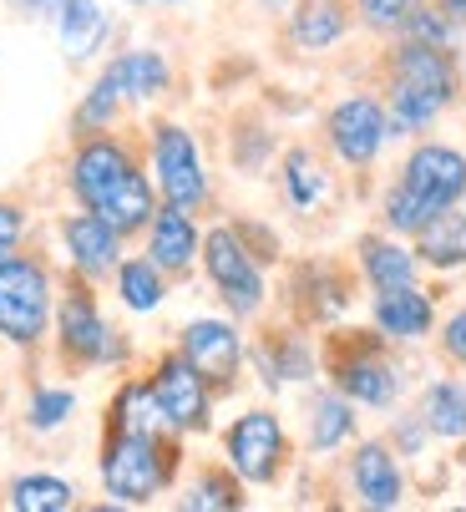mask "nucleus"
<instances>
[{
    "label": "nucleus",
    "mask_w": 466,
    "mask_h": 512,
    "mask_svg": "<svg viewBox=\"0 0 466 512\" xmlns=\"http://www.w3.org/2000/svg\"><path fill=\"white\" fill-rule=\"evenodd\" d=\"M350 431H355V416L340 396H325L315 401V411H309V447L315 452H335L340 442H350Z\"/></svg>",
    "instance_id": "obj_26"
},
{
    "label": "nucleus",
    "mask_w": 466,
    "mask_h": 512,
    "mask_svg": "<svg viewBox=\"0 0 466 512\" xmlns=\"http://www.w3.org/2000/svg\"><path fill=\"white\" fill-rule=\"evenodd\" d=\"M228 467L244 482H274L279 462H284V426L274 411H244L228 426Z\"/></svg>",
    "instance_id": "obj_7"
},
{
    "label": "nucleus",
    "mask_w": 466,
    "mask_h": 512,
    "mask_svg": "<svg viewBox=\"0 0 466 512\" xmlns=\"http://www.w3.org/2000/svg\"><path fill=\"white\" fill-rule=\"evenodd\" d=\"M137 6H142V0H137ZM163 6H178V0H163Z\"/></svg>",
    "instance_id": "obj_39"
},
{
    "label": "nucleus",
    "mask_w": 466,
    "mask_h": 512,
    "mask_svg": "<svg viewBox=\"0 0 466 512\" xmlns=\"http://www.w3.org/2000/svg\"><path fill=\"white\" fill-rule=\"evenodd\" d=\"M61 239H66V254L71 264L82 269V274H112L117 269V254H122V234L107 224L102 213H71L66 224H61Z\"/></svg>",
    "instance_id": "obj_10"
},
{
    "label": "nucleus",
    "mask_w": 466,
    "mask_h": 512,
    "mask_svg": "<svg viewBox=\"0 0 466 512\" xmlns=\"http://www.w3.org/2000/svg\"><path fill=\"white\" fill-rule=\"evenodd\" d=\"M71 193L82 198L92 213H102L117 234H137L152 224V183L132 168L127 148L112 137L82 142V153L71 158Z\"/></svg>",
    "instance_id": "obj_1"
},
{
    "label": "nucleus",
    "mask_w": 466,
    "mask_h": 512,
    "mask_svg": "<svg viewBox=\"0 0 466 512\" xmlns=\"http://www.w3.org/2000/svg\"><path fill=\"white\" fill-rule=\"evenodd\" d=\"M391 77L406 82V87H416V92H431L436 102H451V92H456L451 56L441 46H431V41H406L396 51V61H391Z\"/></svg>",
    "instance_id": "obj_12"
},
{
    "label": "nucleus",
    "mask_w": 466,
    "mask_h": 512,
    "mask_svg": "<svg viewBox=\"0 0 466 512\" xmlns=\"http://www.w3.org/2000/svg\"><path fill=\"white\" fill-rule=\"evenodd\" d=\"M340 391H345L350 401H360V406H391L396 391H401V381H396V371H391L385 360L355 355V360L340 365Z\"/></svg>",
    "instance_id": "obj_20"
},
{
    "label": "nucleus",
    "mask_w": 466,
    "mask_h": 512,
    "mask_svg": "<svg viewBox=\"0 0 466 512\" xmlns=\"http://www.w3.org/2000/svg\"><path fill=\"white\" fill-rule=\"evenodd\" d=\"M51 320V279L36 259L11 254L0 264V335L11 345H36Z\"/></svg>",
    "instance_id": "obj_3"
},
{
    "label": "nucleus",
    "mask_w": 466,
    "mask_h": 512,
    "mask_svg": "<svg viewBox=\"0 0 466 512\" xmlns=\"http://www.w3.org/2000/svg\"><path fill=\"white\" fill-rule=\"evenodd\" d=\"M421 416L436 436H466V386L461 381H436L421 401Z\"/></svg>",
    "instance_id": "obj_24"
},
{
    "label": "nucleus",
    "mask_w": 466,
    "mask_h": 512,
    "mask_svg": "<svg viewBox=\"0 0 466 512\" xmlns=\"http://www.w3.org/2000/svg\"><path fill=\"white\" fill-rule=\"evenodd\" d=\"M117 295L127 310L147 315V310H158L163 305V269L152 264V259H127L117 269Z\"/></svg>",
    "instance_id": "obj_23"
},
{
    "label": "nucleus",
    "mask_w": 466,
    "mask_h": 512,
    "mask_svg": "<svg viewBox=\"0 0 466 512\" xmlns=\"http://www.w3.org/2000/svg\"><path fill=\"white\" fill-rule=\"evenodd\" d=\"M56 36H61V51L71 61L92 56L102 46V36H107L102 6H97V0H61V6H56Z\"/></svg>",
    "instance_id": "obj_18"
},
{
    "label": "nucleus",
    "mask_w": 466,
    "mask_h": 512,
    "mask_svg": "<svg viewBox=\"0 0 466 512\" xmlns=\"http://www.w3.org/2000/svg\"><path fill=\"white\" fill-rule=\"evenodd\" d=\"M239 502H244L239 487L223 482V477H203V482L183 497V507H239Z\"/></svg>",
    "instance_id": "obj_33"
},
{
    "label": "nucleus",
    "mask_w": 466,
    "mask_h": 512,
    "mask_svg": "<svg viewBox=\"0 0 466 512\" xmlns=\"http://www.w3.org/2000/svg\"><path fill=\"white\" fill-rule=\"evenodd\" d=\"M360 264H365V279L375 289H401L416 279V254L401 249V244H385V239H365L360 244Z\"/></svg>",
    "instance_id": "obj_22"
},
{
    "label": "nucleus",
    "mask_w": 466,
    "mask_h": 512,
    "mask_svg": "<svg viewBox=\"0 0 466 512\" xmlns=\"http://www.w3.org/2000/svg\"><path fill=\"white\" fill-rule=\"evenodd\" d=\"M441 340H446V355H451V360H466V310L446 320V335H441Z\"/></svg>",
    "instance_id": "obj_35"
},
{
    "label": "nucleus",
    "mask_w": 466,
    "mask_h": 512,
    "mask_svg": "<svg viewBox=\"0 0 466 512\" xmlns=\"http://www.w3.org/2000/svg\"><path fill=\"white\" fill-rule=\"evenodd\" d=\"M71 502H76V492H71V482H61V477L36 472V477H16V482H11V507H16V512H66Z\"/></svg>",
    "instance_id": "obj_25"
},
{
    "label": "nucleus",
    "mask_w": 466,
    "mask_h": 512,
    "mask_svg": "<svg viewBox=\"0 0 466 512\" xmlns=\"http://www.w3.org/2000/svg\"><path fill=\"white\" fill-rule=\"evenodd\" d=\"M21 234H26V213L16 203H0V264L21 249Z\"/></svg>",
    "instance_id": "obj_34"
},
{
    "label": "nucleus",
    "mask_w": 466,
    "mask_h": 512,
    "mask_svg": "<svg viewBox=\"0 0 466 512\" xmlns=\"http://www.w3.org/2000/svg\"><path fill=\"white\" fill-rule=\"evenodd\" d=\"M421 0H360V21L370 31H401L416 16Z\"/></svg>",
    "instance_id": "obj_30"
},
{
    "label": "nucleus",
    "mask_w": 466,
    "mask_h": 512,
    "mask_svg": "<svg viewBox=\"0 0 466 512\" xmlns=\"http://www.w3.org/2000/svg\"><path fill=\"white\" fill-rule=\"evenodd\" d=\"M350 477H355V492H360L365 507H401L406 482H401V467H396L391 447L365 442L355 452V462H350Z\"/></svg>",
    "instance_id": "obj_14"
},
{
    "label": "nucleus",
    "mask_w": 466,
    "mask_h": 512,
    "mask_svg": "<svg viewBox=\"0 0 466 512\" xmlns=\"http://www.w3.org/2000/svg\"><path fill=\"white\" fill-rule=\"evenodd\" d=\"M16 6H21V11H56L61 0H16Z\"/></svg>",
    "instance_id": "obj_37"
},
{
    "label": "nucleus",
    "mask_w": 466,
    "mask_h": 512,
    "mask_svg": "<svg viewBox=\"0 0 466 512\" xmlns=\"http://www.w3.org/2000/svg\"><path fill=\"white\" fill-rule=\"evenodd\" d=\"M173 482V452L158 431H117L102 457V487L117 502H152Z\"/></svg>",
    "instance_id": "obj_2"
},
{
    "label": "nucleus",
    "mask_w": 466,
    "mask_h": 512,
    "mask_svg": "<svg viewBox=\"0 0 466 512\" xmlns=\"http://www.w3.org/2000/svg\"><path fill=\"white\" fill-rule=\"evenodd\" d=\"M117 107H122V97H117V87L102 77V82L87 92V102H82V112H76V122H82V127H107V122L117 117Z\"/></svg>",
    "instance_id": "obj_32"
},
{
    "label": "nucleus",
    "mask_w": 466,
    "mask_h": 512,
    "mask_svg": "<svg viewBox=\"0 0 466 512\" xmlns=\"http://www.w3.org/2000/svg\"><path fill=\"white\" fill-rule=\"evenodd\" d=\"M431 218H436V208L426 198H416L406 183H396L391 193H385V224H391L396 234H421Z\"/></svg>",
    "instance_id": "obj_27"
},
{
    "label": "nucleus",
    "mask_w": 466,
    "mask_h": 512,
    "mask_svg": "<svg viewBox=\"0 0 466 512\" xmlns=\"http://www.w3.org/2000/svg\"><path fill=\"white\" fill-rule=\"evenodd\" d=\"M284 188H289V203L294 208H309V203L325 193V173L315 168V158H309V153H289L284 158Z\"/></svg>",
    "instance_id": "obj_28"
},
{
    "label": "nucleus",
    "mask_w": 466,
    "mask_h": 512,
    "mask_svg": "<svg viewBox=\"0 0 466 512\" xmlns=\"http://www.w3.org/2000/svg\"><path fill=\"white\" fill-rule=\"evenodd\" d=\"M441 11H446V16L461 26V21H466V0H441Z\"/></svg>",
    "instance_id": "obj_36"
},
{
    "label": "nucleus",
    "mask_w": 466,
    "mask_h": 512,
    "mask_svg": "<svg viewBox=\"0 0 466 512\" xmlns=\"http://www.w3.org/2000/svg\"><path fill=\"white\" fill-rule=\"evenodd\" d=\"M416 254L431 269H461L466 264V213L441 208L431 224L416 234Z\"/></svg>",
    "instance_id": "obj_19"
},
{
    "label": "nucleus",
    "mask_w": 466,
    "mask_h": 512,
    "mask_svg": "<svg viewBox=\"0 0 466 512\" xmlns=\"http://www.w3.org/2000/svg\"><path fill=\"white\" fill-rule=\"evenodd\" d=\"M61 345H66V355H76V360H117V355H122L117 340H112V330L102 325L92 295H71V300L61 305Z\"/></svg>",
    "instance_id": "obj_13"
},
{
    "label": "nucleus",
    "mask_w": 466,
    "mask_h": 512,
    "mask_svg": "<svg viewBox=\"0 0 466 512\" xmlns=\"http://www.w3.org/2000/svg\"><path fill=\"white\" fill-rule=\"evenodd\" d=\"M183 355L198 365L208 381L228 386L233 371H239V360H244V340H239V330L223 325V320H193L183 330Z\"/></svg>",
    "instance_id": "obj_11"
},
{
    "label": "nucleus",
    "mask_w": 466,
    "mask_h": 512,
    "mask_svg": "<svg viewBox=\"0 0 466 512\" xmlns=\"http://www.w3.org/2000/svg\"><path fill=\"white\" fill-rule=\"evenodd\" d=\"M152 173H158L163 198L178 203V208H198L208 198V178H203L198 148H193V137L178 122H163L158 132H152Z\"/></svg>",
    "instance_id": "obj_5"
},
{
    "label": "nucleus",
    "mask_w": 466,
    "mask_h": 512,
    "mask_svg": "<svg viewBox=\"0 0 466 512\" xmlns=\"http://www.w3.org/2000/svg\"><path fill=\"white\" fill-rule=\"evenodd\" d=\"M152 239H147V259L158 264V269H188L198 259V229H193V218L188 208L168 203L163 213H152Z\"/></svg>",
    "instance_id": "obj_15"
},
{
    "label": "nucleus",
    "mask_w": 466,
    "mask_h": 512,
    "mask_svg": "<svg viewBox=\"0 0 466 512\" xmlns=\"http://www.w3.org/2000/svg\"><path fill=\"white\" fill-rule=\"evenodd\" d=\"M385 137H391V112H385L375 97H350V102H340L330 112V142H335V153L350 168L375 163Z\"/></svg>",
    "instance_id": "obj_8"
},
{
    "label": "nucleus",
    "mask_w": 466,
    "mask_h": 512,
    "mask_svg": "<svg viewBox=\"0 0 466 512\" xmlns=\"http://www.w3.org/2000/svg\"><path fill=\"white\" fill-rule=\"evenodd\" d=\"M401 183H406L416 198H426L436 213H441V208H456L461 193H466V158H461L456 148L426 142V148H416V153L406 158Z\"/></svg>",
    "instance_id": "obj_9"
},
{
    "label": "nucleus",
    "mask_w": 466,
    "mask_h": 512,
    "mask_svg": "<svg viewBox=\"0 0 466 512\" xmlns=\"http://www.w3.org/2000/svg\"><path fill=\"white\" fill-rule=\"evenodd\" d=\"M147 391H152V401H158V411L173 431H203L208 426V376L188 355H168Z\"/></svg>",
    "instance_id": "obj_6"
},
{
    "label": "nucleus",
    "mask_w": 466,
    "mask_h": 512,
    "mask_svg": "<svg viewBox=\"0 0 466 512\" xmlns=\"http://www.w3.org/2000/svg\"><path fill=\"white\" fill-rule=\"evenodd\" d=\"M259 6H264V11H284V6H289V0H259Z\"/></svg>",
    "instance_id": "obj_38"
},
{
    "label": "nucleus",
    "mask_w": 466,
    "mask_h": 512,
    "mask_svg": "<svg viewBox=\"0 0 466 512\" xmlns=\"http://www.w3.org/2000/svg\"><path fill=\"white\" fill-rule=\"evenodd\" d=\"M158 426H168V421H163L158 401H152V391L147 386H127L122 401H117V431H158Z\"/></svg>",
    "instance_id": "obj_29"
},
{
    "label": "nucleus",
    "mask_w": 466,
    "mask_h": 512,
    "mask_svg": "<svg viewBox=\"0 0 466 512\" xmlns=\"http://www.w3.org/2000/svg\"><path fill=\"white\" fill-rule=\"evenodd\" d=\"M71 411H76V396L71 391H36L31 396V426L36 431H56Z\"/></svg>",
    "instance_id": "obj_31"
},
{
    "label": "nucleus",
    "mask_w": 466,
    "mask_h": 512,
    "mask_svg": "<svg viewBox=\"0 0 466 512\" xmlns=\"http://www.w3.org/2000/svg\"><path fill=\"white\" fill-rule=\"evenodd\" d=\"M203 264H208V279L223 295V305L233 315H259L264 305V274L249 254V244L233 234V229H213L203 239Z\"/></svg>",
    "instance_id": "obj_4"
},
{
    "label": "nucleus",
    "mask_w": 466,
    "mask_h": 512,
    "mask_svg": "<svg viewBox=\"0 0 466 512\" xmlns=\"http://www.w3.org/2000/svg\"><path fill=\"white\" fill-rule=\"evenodd\" d=\"M102 77L117 87L122 102H147V97L168 92L173 71H168V61H163L158 51H127V56H117V61L102 71Z\"/></svg>",
    "instance_id": "obj_17"
},
{
    "label": "nucleus",
    "mask_w": 466,
    "mask_h": 512,
    "mask_svg": "<svg viewBox=\"0 0 466 512\" xmlns=\"http://www.w3.org/2000/svg\"><path fill=\"white\" fill-rule=\"evenodd\" d=\"M345 0H299L294 11V41L304 51H325L345 36Z\"/></svg>",
    "instance_id": "obj_21"
},
{
    "label": "nucleus",
    "mask_w": 466,
    "mask_h": 512,
    "mask_svg": "<svg viewBox=\"0 0 466 512\" xmlns=\"http://www.w3.org/2000/svg\"><path fill=\"white\" fill-rule=\"evenodd\" d=\"M431 320H436V310H431V300L421 295L416 284L380 289V295H375V325L391 340H421L431 330Z\"/></svg>",
    "instance_id": "obj_16"
}]
</instances>
